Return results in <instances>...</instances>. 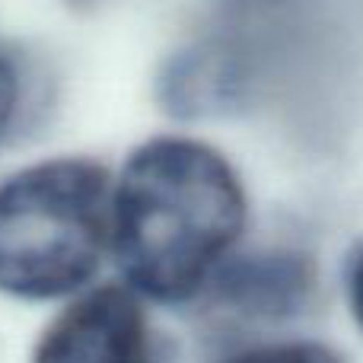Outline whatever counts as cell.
I'll return each instance as SVG.
<instances>
[{
  "label": "cell",
  "mask_w": 363,
  "mask_h": 363,
  "mask_svg": "<svg viewBox=\"0 0 363 363\" xmlns=\"http://www.w3.org/2000/svg\"><path fill=\"white\" fill-rule=\"evenodd\" d=\"M19 93H23V86H19L16 67H13V61L0 51V138L10 131L13 118H16V112H19Z\"/></svg>",
  "instance_id": "5"
},
{
  "label": "cell",
  "mask_w": 363,
  "mask_h": 363,
  "mask_svg": "<svg viewBox=\"0 0 363 363\" xmlns=\"http://www.w3.org/2000/svg\"><path fill=\"white\" fill-rule=\"evenodd\" d=\"M29 363H153L140 294L118 284L80 294L48 322Z\"/></svg>",
  "instance_id": "3"
},
{
  "label": "cell",
  "mask_w": 363,
  "mask_h": 363,
  "mask_svg": "<svg viewBox=\"0 0 363 363\" xmlns=\"http://www.w3.org/2000/svg\"><path fill=\"white\" fill-rule=\"evenodd\" d=\"M242 226V182L204 140L179 134L147 140L112 185V255L128 287L157 303L201 294Z\"/></svg>",
  "instance_id": "1"
},
{
  "label": "cell",
  "mask_w": 363,
  "mask_h": 363,
  "mask_svg": "<svg viewBox=\"0 0 363 363\" xmlns=\"http://www.w3.org/2000/svg\"><path fill=\"white\" fill-rule=\"evenodd\" d=\"M351 306H354V315H357L360 328H363V255L357 258L351 271Z\"/></svg>",
  "instance_id": "6"
},
{
  "label": "cell",
  "mask_w": 363,
  "mask_h": 363,
  "mask_svg": "<svg viewBox=\"0 0 363 363\" xmlns=\"http://www.w3.org/2000/svg\"><path fill=\"white\" fill-rule=\"evenodd\" d=\"M223 363H341L328 347L309 345V341H294V345H264L252 351L233 354Z\"/></svg>",
  "instance_id": "4"
},
{
  "label": "cell",
  "mask_w": 363,
  "mask_h": 363,
  "mask_svg": "<svg viewBox=\"0 0 363 363\" xmlns=\"http://www.w3.org/2000/svg\"><path fill=\"white\" fill-rule=\"evenodd\" d=\"M112 185L86 157H45L0 182V296L80 294L112 249Z\"/></svg>",
  "instance_id": "2"
}]
</instances>
